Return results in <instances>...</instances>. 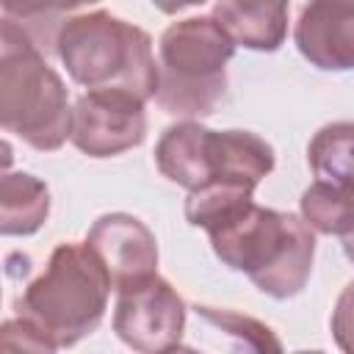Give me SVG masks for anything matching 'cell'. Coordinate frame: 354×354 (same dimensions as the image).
Returning <instances> with one entry per match:
<instances>
[{
    "label": "cell",
    "instance_id": "6da1fadb",
    "mask_svg": "<svg viewBox=\"0 0 354 354\" xmlns=\"http://www.w3.org/2000/svg\"><path fill=\"white\" fill-rule=\"evenodd\" d=\"M216 257L277 299L299 296L313 274L315 230L296 213L263 207L254 199L207 230Z\"/></svg>",
    "mask_w": 354,
    "mask_h": 354
},
{
    "label": "cell",
    "instance_id": "7a4b0ae2",
    "mask_svg": "<svg viewBox=\"0 0 354 354\" xmlns=\"http://www.w3.org/2000/svg\"><path fill=\"white\" fill-rule=\"evenodd\" d=\"M53 50L69 77L86 91H122L149 102L158 94L152 39L111 11H88L58 22Z\"/></svg>",
    "mask_w": 354,
    "mask_h": 354
},
{
    "label": "cell",
    "instance_id": "3957f363",
    "mask_svg": "<svg viewBox=\"0 0 354 354\" xmlns=\"http://www.w3.org/2000/svg\"><path fill=\"white\" fill-rule=\"evenodd\" d=\"M0 124L39 152L61 149L72 133L69 88L47 64L28 28L11 17H3Z\"/></svg>",
    "mask_w": 354,
    "mask_h": 354
},
{
    "label": "cell",
    "instance_id": "277c9868",
    "mask_svg": "<svg viewBox=\"0 0 354 354\" xmlns=\"http://www.w3.org/2000/svg\"><path fill=\"white\" fill-rule=\"evenodd\" d=\"M111 290V274L86 241L58 243L44 271L25 285L17 310L30 318L55 348H69L97 332Z\"/></svg>",
    "mask_w": 354,
    "mask_h": 354
},
{
    "label": "cell",
    "instance_id": "5b68a950",
    "mask_svg": "<svg viewBox=\"0 0 354 354\" xmlns=\"http://www.w3.org/2000/svg\"><path fill=\"white\" fill-rule=\"evenodd\" d=\"M235 47L213 14L171 22L158 41V105L183 119L210 116L227 91Z\"/></svg>",
    "mask_w": 354,
    "mask_h": 354
},
{
    "label": "cell",
    "instance_id": "8992f818",
    "mask_svg": "<svg viewBox=\"0 0 354 354\" xmlns=\"http://www.w3.org/2000/svg\"><path fill=\"white\" fill-rule=\"evenodd\" d=\"M274 149L252 130H210L194 119L169 124L155 144L158 171L185 191L210 183L257 188L274 171Z\"/></svg>",
    "mask_w": 354,
    "mask_h": 354
},
{
    "label": "cell",
    "instance_id": "52a82bcc",
    "mask_svg": "<svg viewBox=\"0 0 354 354\" xmlns=\"http://www.w3.org/2000/svg\"><path fill=\"white\" fill-rule=\"evenodd\" d=\"M185 315L188 307L183 296L160 274H155L116 290L113 332L133 351L163 354L183 346Z\"/></svg>",
    "mask_w": 354,
    "mask_h": 354
},
{
    "label": "cell",
    "instance_id": "ba28073f",
    "mask_svg": "<svg viewBox=\"0 0 354 354\" xmlns=\"http://www.w3.org/2000/svg\"><path fill=\"white\" fill-rule=\"evenodd\" d=\"M147 102L122 91H86L72 105L69 141L88 158H113L147 136Z\"/></svg>",
    "mask_w": 354,
    "mask_h": 354
},
{
    "label": "cell",
    "instance_id": "9c48e42d",
    "mask_svg": "<svg viewBox=\"0 0 354 354\" xmlns=\"http://www.w3.org/2000/svg\"><path fill=\"white\" fill-rule=\"evenodd\" d=\"M86 243L105 263L113 293L158 274V241L152 230L130 213L100 216L88 227Z\"/></svg>",
    "mask_w": 354,
    "mask_h": 354
},
{
    "label": "cell",
    "instance_id": "30bf717a",
    "mask_svg": "<svg viewBox=\"0 0 354 354\" xmlns=\"http://www.w3.org/2000/svg\"><path fill=\"white\" fill-rule=\"evenodd\" d=\"M293 41L321 72L354 69V0H307Z\"/></svg>",
    "mask_w": 354,
    "mask_h": 354
},
{
    "label": "cell",
    "instance_id": "8fae6325",
    "mask_svg": "<svg viewBox=\"0 0 354 354\" xmlns=\"http://www.w3.org/2000/svg\"><path fill=\"white\" fill-rule=\"evenodd\" d=\"M290 0H216L213 17L235 44L254 53H274L288 39Z\"/></svg>",
    "mask_w": 354,
    "mask_h": 354
},
{
    "label": "cell",
    "instance_id": "7c38bea8",
    "mask_svg": "<svg viewBox=\"0 0 354 354\" xmlns=\"http://www.w3.org/2000/svg\"><path fill=\"white\" fill-rule=\"evenodd\" d=\"M50 216V188L28 171H6L0 183V232L33 235Z\"/></svg>",
    "mask_w": 354,
    "mask_h": 354
},
{
    "label": "cell",
    "instance_id": "4fadbf2b",
    "mask_svg": "<svg viewBox=\"0 0 354 354\" xmlns=\"http://www.w3.org/2000/svg\"><path fill=\"white\" fill-rule=\"evenodd\" d=\"M307 163L315 180L329 185L354 183V122L324 124L307 147Z\"/></svg>",
    "mask_w": 354,
    "mask_h": 354
},
{
    "label": "cell",
    "instance_id": "5bb4252c",
    "mask_svg": "<svg viewBox=\"0 0 354 354\" xmlns=\"http://www.w3.org/2000/svg\"><path fill=\"white\" fill-rule=\"evenodd\" d=\"M299 210L315 232L343 238L348 230H354V183L329 185L315 180L304 188Z\"/></svg>",
    "mask_w": 354,
    "mask_h": 354
},
{
    "label": "cell",
    "instance_id": "9a60e30c",
    "mask_svg": "<svg viewBox=\"0 0 354 354\" xmlns=\"http://www.w3.org/2000/svg\"><path fill=\"white\" fill-rule=\"evenodd\" d=\"M194 313H196V318L202 324L213 326L221 337H230L232 348H243V351H282V343L274 335V329L266 326L263 321L252 318V315H241L235 310H218V307H207V304H196Z\"/></svg>",
    "mask_w": 354,
    "mask_h": 354
},
{
    "label": "cell",
    "instance_id": "2e32d148",
    "mask_svg": "<svg viewBox=\"0 0 354 354\" xmlns=\"http://www.w3.org/2000/svg\"><path fill=\"white\" fill-rule=\"evenodd\" d=\"M91 3H100V0H3V17L17 19L39 41V30L47 22H58L64 11H75Z\"/></svg>",
    "mask_w": 354,
    "mask_h": 354
},
{
    "label": "cell",
    "instance_id": "e0dca14e",
    "mask_svg": "<svg viewBox=\"0 0 354 354\" xmlns=\"http://www.w3.org/2000/svg\"><path fill=\"white\" fill-rule=\"evenodd\" d=\"M3 346L6 348H28V351H58L53 340L25 315L8 318L3 324Z\"/></svg>",
    "mask_w": 354,
    "mask_h": 354
},
{
    "label": "cell",
    "instance_id": "ac0fdd59",
    "mask_svg": "<svg viewBox=\"0 0 354 354\" xmlns=\"http://www.w3.org/2000/svg\"><path fill=\"white\" fill-rule=\"evenodd\" d=\"M329 326H332V337H335L337 348L346 354H354V282H348L340 290L332 318H329Z\"/></svg>",
    "mask_w": 354,
    "mask_h": 354
},
{
    "label": "cell",
    "instance_id": "d6986e66",
    "mask_svg": "<svg viewBox=\"0 0 354 354\" xmlns=\"http://www.w3.org/2000/svg\"><path fill=\"white\" fill-rule=\"evenodd\" d=\"M202 3H207V0H152V6L163 14H180V11H185L191 6H202Z\"/></svg>",
    "mask_w": 354,
    "mask_h": 354
},
{
    "label": "cell",
    "instance_id": "ffe728a7",
    "mask_svg": "<svg viewBox=\"0 0 354 354\" xmlns=\"http://www.w3.org/2000/svg\"><path fill=\"white\" fill-rule=\"evenodd\" d=\"M340 243H343V252H346V257L354 263V230H348V232L340 238Z\"/></svg>",
    "mask_w": 354,
    "mask_h": 354
}]
</instances>
